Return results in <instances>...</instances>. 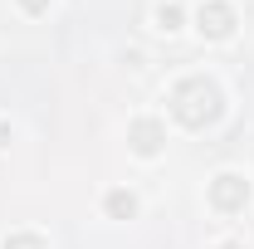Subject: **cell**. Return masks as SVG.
Instances as JSON below:
<instances>
[{
	"label": "cell",
	"instance_id": "cell-1",
	"mask_svg": "<svg viewBox=\"0 0 254 249\" xmlns=\"http://www.w3.org/2000/svg\"><path fill=\"white\" fill-rule=\"evenodd\" d=\"M200 30L205 34H230V5H200Z\"/></svg>",
	"mask_w": 254,
	"mask_h": 249
},
{
	"label": "cell",
	"instance_id": "cell-2",
	"mask_svg": "<svg viewBox=\"0 0 254 249\" xmlns=\"http://www.w3.org/2000/svg\"><path fill=\"white\" fill-rule=\"evenodd\" d=\"M245 195H250V186H245L240 176H215V200H220V205H240Z\"/></svg>",
	"mask_w": 254,
	"mask_h": 249
},
{
	"label": "cell",
	"instance_id": "cell-3",
	"mask_svg": "<svg viewBox=\"0 0 254 249\" xmlns=\"http://www.w3.org/2000/svg\"><path fill=\"white\" fill-rule=\"evenodd\" d=\"M132 137H137V152H142V156H152V152L161 147V142H157V123H137Z\"/></svg>",
	"mask_w": 254,
	"mask_h": 249
},
{
	"label": "cell",
	"instance_id": "cell-4",
	"mask_svg": "<svg viewBox=\"0 0 254 249\" xmlns=\"http://www.w3.org/2000/svg\"><path fill=\"white\" fill-rule=\"evenodd\" d=\"M108 210H113V215H132V210H137V200H132L127 190H113V195H108Z\"/></svg>",
	"mask_w": 254,
	"mask_h": 249
},
{
	"label": "cell",
	"instance_id": "cell-5",
	"mask_svg": "<svg viewBox=\"0 0 254 249\" xmlns=\"http://www.w3.org/2000/svg\"><path fill=\"white\" fill-rule=\"evenodd\" d=\"M176 20H181L176 5H161V10H157V25H161V30H176Z\"/></svg>",
	"mask_w": 254,
	"mask_h": 249
},
{
	"label": "cell",
	"instance_id": "cell-6",
	"mask_svg": "<svg viewBox=\"0 0 254 249\" xmlns=\"http://www.w3.org/2000/svg\"><path fill=\"white\" fill-rule=\"evenodd\" d=\"M5 249H44L34 235H15V240H5Z\"/></svg>",
	"mask_w": 254,
	"mask_h": 249
},
{
	"label": "cell",
	"instance_id": "cell-7",
	"mask_svg": "<svg viewBox=\"0 0 254 249\" xmlns=\"http://www.w3.org/2000/svg\"><path fill=\"white\" fill-rule=\"evenodd\" d=\"M25 10H44V0H25Z\"/></svg>",
	"mask_w": 254,
	"mask_h": 249
}]
</instances>
